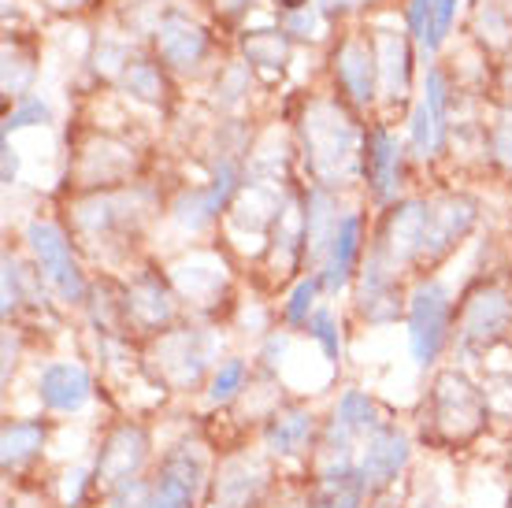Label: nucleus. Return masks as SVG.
Wrapping results in <instances>:
<instances>
[{"label": "nucleus", "instance_id": "obj_1", "mask_svg": "<svg viewBox=\"0 0 512 508\" xmlns=\"http://www.w3.org/2000/svg\"><path fill=\"white\" fill-rule=\"evenodd\" d=\"M364 130L353 123L346 104L327 97L316 101L301 119V149L308 175L323 190H342L357 175H364Z\"/></svg>", "mask_w": 512, "mask_h": 508}, {"label": "nucleus", "instance_id": "obj_2", "mask_svg": "<svg viewBox=\"0 0 512 508\" xmlns=\"http://www.w3.org/2000/svg\"><path fill=\"white\" fill-rule=\"evenodd\" d=\"M490 423L494 412L479 382L468 379L461 368L435 371L423 397V427L431 431V442L442 449H468L490 431Z\"/></svg>", "mask_w": 512, "mask_h": 508}, {"label": "nucleus", "instance_id": "obj_3", "mask_svg": "<svg viewBox=\"0 0 512 508\" xmlns=\"http://www.w3.org/2000/svg\"><path fill=\"white\" fill-rule=\"evenodd\" d=\"M219 349L223 342L212 327H171L153 338L149 375L167 394H197L216 371Z\"/></svg>", "mask_w": 512, "mask_h": 508}, {"label": "nucleus", "instance_id": "obj_4", "mask_svg": "<svg viewBox=\"0 0 512 508\" xmlns=\"http://www.w3.org/2000/svg\"><path fill=\"white\" fill-rule=\"evenodd\" d=\"M512 334V290L501 282H483L464 293L457 305V331H453V349L461 360H483L494 353Z\"/></svg>", "mask_w": 512, "mask_h": 508}, {"label": "nucleus", "instance_id": "obj_5", "mask_svg": "<svg viewBox=\"0 0 512 508\" xmlns=\"http://www.w3.org/2000/svg\"><path fill=\"white\" fill-rule=\"evenodd\" d=\"M453 323H457V305H453L449 282L423 275L409 290V312H405L409 353L416 368L420 371L435 368L438 356L446 353L449 338H453Z\"/></svg>", "mask_w": 512, "mask_h": 508}, {"label": "nucleus", "instance_id": "obj_6", "mask_svg": "<svg viewBox=\"0 0 512 508\" xmlns=\"http://www.w3.org/2000/svg\"><path fill=\"white\" fill-rule=\"evenodd\" d=\"M26 249L34 256L38 279L49 286L64 305H86L90 301V282L82 275V264L75 256V245L67 230L52 219H30L26 223Z\"/></svg>", "mask_w": 512, "mask_h": 508}, {"label": "nucleus", "instance_id": "obj_7", "mask_svg": "<svg viewBox=\"0 0 512 508\" xmlns=\"http://www.w3.org/2000/svg\"><path fill=\"white\" fill-rule=\"evenodd\" d=\"M153 464V431L138 420H116L93 453V483L97 494L108 497L119 486L145 479V471Z\"/></svg>", "mask_w": 512, "mask_h": 508}, {"label": "nucleus", "instance_id": "obj_8", "mask_svg": "<svg viewBox=\"0 0 512 508\" xmlns=\"http://www.w3.org/2000/svg\"><path fill=\"white\" fill-rule=\"evenodd\" d=\"M427 230H431V201H423V197L397 201L386 212L383 230H379V238L372 245V256L383 260L394 275L409 271V267H423Z\"/></svg>", "mask_w": 512, "mask_h": 508}, {"label": "nucleus", "instance_id": "obj_9", "mask_svg": "<svg viewBox=\"0 0 512 508\" xmlns=\"http://www.w3.org/2000/svg\"><path fill=\"white\" fill-rule=\"evenodd\" d=\"M212 508H264L275 490V460L260 453H231L212 471Z\"/></svg>", "mask_w": 512, "mask_h": 508}, {"label": "nucleus", "instance_id": "obj_10", "mask_svg": "<svg viewBox=\"0 0 512 508\" xmlns=\"http://www.w3.org/2000/svg\"><path fill=\"white\" fill-rule=\"evenodd\" d=\"M242 190V167H238V153H219L216 171L208 178V186H193V190L179 193V201L171 204V219L175 227L201 234L212 227L227 208H231L234 193Z\"/></svg>", "mask_w": 512, "mask_h": 508}, {"label": "nucleus", "instance_id": "obj_11", "mask_svg": "<svg viewBox=\"0 0 512 508\" xmlns=\"http://www.w3.org/2000/svg\"><path fill=\"white\" fill-rule=\"evenodd\" d=\"M409 464H412V434H409V427H401V423L390 420L386 427H379L368 442L360 445L357 475H360L364 494L379 497V494H390V490H397V483H401V475L409 471Z\"/></svg>", "mask_w": 512, "mask_h": 508}, {"label": "nucleus", "instance_id": "obj_12", "mask_svg": "<svg viewBox=\"0 0 512 508\" xmlns=\"http://www.w3.org/2000/svg\"><path fill=\"white\" fill-rule=\"evenodd\" d=\"M323 420L301 401H286L260 423V445L271 460H312Z\"/></svg>", "mask_w": 512, "mask_h": 508}, {"label": "nucleus", "instance_id": "obj_13", "mask_svg": "<svg viewBox=\"0 0 512 508\" xmlns=\"http://www.w3.org/2000/svg\"><path fill=\"white\" fill-rule=\"evenodd\" d=\"M123 297V319H127V327L141 334H164L171 331V323L179 316V293L175 286L164 279V275H156V271H141L138 279L127 282V290L119 293Z\"/></svg>", "mask_w": 512, "mask_h": 508}, {"label": "nucleus", "instance_id": "obj_14", "mask_svg": "<svg viewBox=\"0 0 512 508\" xmlns=\"http://www.w3.org/2000/svg\"><path fill=\"white\" fill-rule=\"evenodd\" d=\"M357 316L368 327H390L409 312V293L401 290V282L383 260H375L368 253V260L357 271Z\"/></svg>", "mask_w": 512, "mask_h": 508}, {"label": "nucleus", "instance_id": "obj_15", "mask_svg": "<svg viewBox=\"0 0 512 508\" xmlns=\"http://www.w3.org/2000/svg\"><path fill=\"white\" fill-rule=\"evenodd\" d=\"M38 405L52 416H82L93 401V375L78 360H49L34 382Z\"/></svg>", "mask_w": 512, "mask_h": 508}, {"label": "nucleus", "instance_id": "obj_16", "mask_svg": "<svg viewBox=\"0 0 512 508\" xmlns=\"http://www.w3.org/2000/svg\"><path fill=\"white\" fill-rule=\"evenodd\" d=\"M449 134V89L446 78L438 67H427V82H423V97L412 108L409 119V145L412 156L420 160H431V156L442 153Z\"/></svg>", "mask_w": 512, "mask_h": 508}, {"label": "nucleus", "instance_id": "obj_17", "mask_svg": "<svg viewBox=\"0 0 512 508\" xmlns=\"http://www.w3.org/2000/svg\"><path fill=\"white\" fill-rule=\"evenodd\" d=\"M153 41H156L160 60H164L171 71H179V75H197V71L208 64V56H212L208 30L201 23H193L190 15H179V12L164 15V19L156 23Z\"/></svg>", "mask_w": 512, "mask_h": 508}, {"label": "nucleus", "instance_id": "obj_18", "mask_svg": "<svg viewBox=\"0 0 512 508\" xmlns=\"http://www.w3.org/2000/svg\"><path fill=\"white\" fill-rule=\"evenodd\" d=\"M334 78H338V89L357 108H372L375 97H379V52H375V38H364V34L342 38V45L334 49Z\"/></svg>", "mask_w": 512, "mask_h": 508}, {"label": "nucleus", "instance_id": "obj_19", "mask_svg": "<svg viewBox=\"0 0 512 508\" xmlns=\"http://www.w3.org/2000/svg\"><path fill=\"white\" fill-rule=\"evenodd\" d=\"M479 219V204L464 193H449L442 201H431V230H427V253H423V271L442 264L457 245L472 234Z\"/></svg>", "mask_w": 512, "mask_h": 508}, {"label": "nucleus", "instance_id": "obj_20", "mask_svg": "<svg viewBox=\"0 0 512 508\" xmlns=\"http://www.w3.org/2000/svg\"><path fill=\"white\" fill-rule=\"evenodd\" d=\"M360 253H364V216L360 212H342L331 245H327L320 267H316V275L323 279V290L327 293L346 290L349 282L357 279Z\"/></svg>", "mask_w": 512, "mask_h": 508}, {"label": "nucleus", "instance_id": "obj_21", "mask_svg": "<svg viewBox=\"0 0 512 508\" xmlns=\"http://www.w3.org/2000/svg\"><path fill=\"white\" fill-rule=\"evenodd\" d=\"M52 423L41 416H8L4 431H0V468L8 479H19L45 457L49 449Z\"/></svg>", "mask_w": 512, "mask_h": 508}, {"label": "nucleus", "instance_id": "obj_22", "mask_svg": "<svg viewBox=\"0 0 512 508\" xmlns=\"http://www.w3.org/2000/svg\"><path fill=\"white\" fill-rule=\"evenodd\" d=\"M364 182L379 204H390L401 190V145L383 123H375L364 138Z\"/></svg>", "mask_w": 512, "mask_h": 508}, {"label": "nucleus", "instance_id": "obj_23", "mask_svg": "<svg viewBox=\"0 0 512 508\" xmlns=\"http://www.w3.org/2000/svg\"><path fill=\"white\" fill-rule=\"evenodd\" d=\"M375 52H379V93L386 104H401L412 89V49L409 38L397 30H379L375 34Z\"/></svg>", "mask_w": 512, "mask_h": 508}, {"label": "nucleus", "instance_id": "obj_24", "mask_svg": "<svg viewBox=\"0 0 512 508\" xmlns=\"http://www.w3.org/2000/svg\"><path fill=\"white\" fill-rule=\"evenodd\" d=\"M331 420L342 423V427H346V431L353 434L360 445L368 442L379 427H386V423H390V420H386L383 405H379L368 390H357V386L338 394V401H334V408H331Z\"/></svg>", "mask_w": 512, "mask_h": 508}, {"label": "nucleus", "instance_id": "obj_25", "mask_svg": "<svg viewBox=\"0 0 512 508\" xmlns=\"http://www.w3.org/2000/svg\"><path fill=\"white\" fill-rule=\"evenodd\" d=\"M249 379H253V368H249L245 356H227V360H219L216 371H212V379H208V386H205L208 405H216V408L238 405L242 394L249 390Z\"/></svg>", "mask_w": 512, "mask_h": 508}, {"label": "nucleus", "instance_id": "obj_26", "mask_svg": "<svg viewBox=\"0 0 512 508\" xmlns=\"http://www.w3.org/2000/svg\"><path fill=\"white\" fill-rule=\"evenodd\" d=\"M368 494L360 486V475H342V479H312L308 490V508H364Z\"/></svg>", "mask_w": 512, "mask_h": 508}, {"label": "nucleus", "instance_id": "obj_27", "mask_svg": "<svg viewBox=\"0 0 512 508\" xmlns=\"http://www.w3.org/2000/svg\"><path fill=\"white\" fill-rule=\"evenodd\" d=\"M119 82H123V89H127L130 97H138V101H145V104H164V97H167L164 71H160L153 60H130V64H123Z\"/></svg>", "mask_w": 512, "mask_h": 508}, {"label": "nucleus", "instance_id": "obj_28", "mask_svg": "<svg viewBox=\"0 0 512 508\" xmlns=\"http://www.w3.org/2000/svg\"><path fill=\"white\" fill-rule=\"evenodd\" d=\"M286 56H290V38L282 34V30H253V34H245V64L253 67H279L286 64Z\"/></svg>", "mask_w": 512, "mask_h": 508}, {"label": "nucleus", "instance_id": "obj_29", "mask_svg": "<svg viewBox=\"0 0 512 508\" xmlns=\"http://www.w3.org/2000/svg\"><path fill=\"white\" fill-rule=\"evenodd\" d=\"M320 293H323V279L316 275V271L301 275V279L294 282L290 297H286V305H282V319H286V327H308L312 312L320 308V301H316Z\"/></svg>", "mask_w": 512, "mask_h": 508}, {"label": "nucleus", "instance_id": "obj_30", "mask_svg": "<svg viewBox=\"0 0 512 508\" xmlns=\"http://www.w3.org/2000/svg\"><path fill=\"white\" fill-rule=\"evenodd\" d=\"M405 19H409V38L416 41V49L423 52V60H431L438 52V15H435V0H409L405 8Z\"/></svg>", "mask_w": 512, "mask_h": 508}, {"label": "nucleus", "instance_id": "obj_31", "mask_svg": "<svg viewBox=\"0 0 512 508\" xmlns=\"http://www.w3.org/2000/svg\"><path fill=\"white\" fill-rule=\"evenodd\" d=\"M308 338L320 345V353L327 364H342V353H346V345H342V327H338V316H334L331 308L320 305L308 319Z\"/></svg>", "mask_w": 512, "mask_h": 508}, {"label": "nucleus", "instance_id": "obj_32", "mask_svg": "<svg viewBox=\"0 0 512 508\" xmlns=\"http://www.w3.org/2000/svg\"><path fill=\"white\" fill-rule=\"evenodd\" d=\"M45 123H52V108L41 97H26L19 108H12L8 112V119H4V138H12L15 130H26V127H45Z\"/></svg>", "mask_w": 512, "mask_h": 508}, {"label": "nucleus", "instance_id": "obj_33", "mask_svg": "<svg viewBox=\"0 0 512 508\" xmlns=\"http://www.w3.org/2000/svg\"><path fill=\"white\" fill-rule=\"evenodd\" d=\"M23 264L12 253L4 256V319H12L19 308L26 305V282H23Z\"/></svg>", "mask_w": 512, "mask_h": 508}, {"label": "nucleus", "instance_id": "obj_34", "mask_svg": "<svg viewBox=\"0 0 512 508\" xmlns=\"http://www.w3.org/2000/svg\"><path fill=\"white\" fill-rule=\"evenodd\" d=\"M216 93H223L219 97V104L223 108H231V104H238L249 93V64H231L223 75H219V86Z\"/></svg>", "mask_w": 512, "mask_h": 508}, {"label": "nucleus", "instance_id": "obj_35", "mask_svg": "<svg viewBox=\"0 0 512 508\" xmlns=\"http://www.w3.org/2000/svg\"><path fill=\"white\" fill-rule=\"evenodd\" d=\"M286 353H290V331H271L268 338L260 342V353H256V360H260V368L275 375V371L282 368Z\"/></svg>", "mask_w": 512, "mask_h": 508}, {"label": "nucleus", "instance_id": "obj_36", "mask_svg": "<svg viewBox=\"0 0 512 508\" xmlns=\"http://www.w3.org/2000/svg\"><path fill=\"white\" fill-rule=\"evenodd\" d=\"M457 8L461 0H435V15H438V41H446V34L453 30V19H457Z\"/></svg>", "mask_w": 512, "mask_h": 508}, {"label": "nucleus", "instance_id": "obj_37", "mask_svg": "<svg viewBox=\"0 0 512 508\" xmlns=\"http://www.w3.org/2000/svg\"><path fill=\"white\" fill-rule=\"evenodd\" d=\"M15 364H19V331H4V386H8V379H12V371H15Z\"/></svg>", "mask_w": 512, "mask_h": 508}, {"label": "nucleus", "instance_id": "obj_38", "mask_svg": "<svg viewBox=\"0 0 512 508\" xmlns=\"http://www.w3.org/2000/svg\"><path fill=\"white\" fill-rule=\"evenodd\" d=\"M4 160H0V178H4V186H15V178H19V153H15V145L4 138Z\"/></svg>", "mask_w": 512, "mask_h": 508}, {"label": "nucleus", "instance_id": "obj_39", "mask_svg": "<svg viewBox=\"0 0 512 508\" xmlns=\"http://www.w3.org/2000/svg\"><path fill=\"white\" fill-rule=\"evenodd\" d=\"M364 508H409V505H405V497L397 494V490H390V494L368 497V505Z\"/></svg>", "mask_w": 512, "mask_h": 508}, {"label": "nucleus", "instance_id": "obj_40", "mask_svg": "<svg viewBox=\"0 0 512 508\" xmlns=\"http://www.w3.org/2000/svg\"><path fill=\"white\" fill-rule=\"evenodd\" d=\"M360 4H368V0H320V8H323L327 15L349 12V8H360Z\"/></svg>", "mask_w": 512, "mask_h": 508}, {"label": "nucleus", "instance_id": "obj_41", "mask_svg": "<svg viewBox=\"0 0 512 508\" xmlns=\"http://www.w3.org/2000/svg\"><path fill=\"white\" fill-rule=\"evenodd\" d=\"M4 508H56V505H52V501H41L38 494H30V497L19 494V497H12V501H8Z\"/></svg>", "mask_w": 512, "mask_h": 508}, {"label": "nucleus", "instance_id": "obj_42", "mask_svg": "<svg viewBox=\"0 0 512 508\" xmlns=\"http://www.w3.org/2000/svg\"><path fill=\"white\" fill-rule=\"evenodd\" d=\"M249 4H253V0H219V8H223L227 15H242Z\"/></svg>", "mask_w": 512, "mask_h": 508}, {"label": "nucleus", "instance_id": "obj_43", "mask_svg": "<svg viewBox=\"0 0 512 508\" xmlns=\"http://www.w3.org/2000/svg\"><path fill=\"white\" fill-rule=\"evenodd\" d=\"M52 4H56V8H78L82 0H52Z\"/></svg>", "mask_w": 512, "mask_h": 508}, {"label": "nucleus", "instance_id": "obj_44", "mask_svg": "<svg viewBox=\"0 0 512 508\" xmlns=\"http://www.w3.org/2000/svg\"><path fill=\"white\" fill-rule=\"evenodd\" d=\"M90 508H108V505H104V501H97V505H90Z\"/></svg>", "mask_w": 512, "mask_h": 508}, {"label": "nucleus", "instance_id": "obj_45", "mask_svg": "<svg viewBox=\"0 0 512 508\" xmlns=\"http://www.w3.org/2000/svg\"><path fill=\"white\" fill-rule=\"evenodd\" d=\"M509 475H512V449H509Z\"/></svg>", "mask_w": 512, "mask_h": 508}]
</instances>
